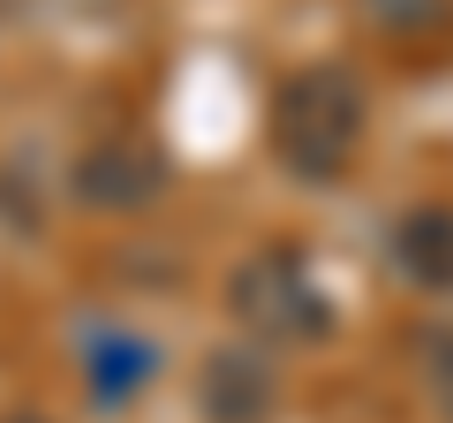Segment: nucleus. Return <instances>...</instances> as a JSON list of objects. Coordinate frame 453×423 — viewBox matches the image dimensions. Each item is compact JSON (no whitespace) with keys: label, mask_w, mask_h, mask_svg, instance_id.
<instances>
[{"label":"nucleus","mask_w":453,"mask_h":423,"mask_svg":"<svg viewBox=\"0 0 453 423\" xmlns=\"http://www.w3.org/2000/svg\"><path fill=\"white\" fill-rule=\"evenodd\" d=\"M401 265L408 280H423V288L446 295L453 288V212H416L401 227Z\"/></svg>","instance_id":"obj_2"},{"label":"nucleus","mask_w":453,"mask_h":423,"mask_svg":"<svg viewBox=\"0 0 453 423\" xmlns=\"http://www.w3.org/2000/svg\"><path fill=\"white\" fill-rule=\"evenodd\" d=\"M356 144H363V91L348 76L310 68V76H295L288 91H280V106H273V151L295 166V174H310V181L340 174V166L356 159Z\"/></svg>","instance_id":"obj_1"}]
</instances>
